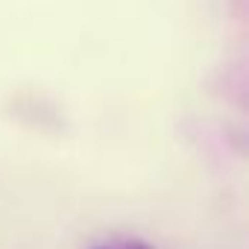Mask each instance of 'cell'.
Masks as SVG:
<instances>
[{
	"label": "cell",
	"mask_w": 249,
	"mask_h": 249,
	"mask_svg": "<svg viewBox=\"0 0 249 249\" xmlns=\"http://www.w3.org/2000/svg\"><path fill=\"white\" fill-rule=\"evenodd\" d=\"M97 249H153V246L144 243V240H129V243H123V246H97Z\"/></svg>",
	"instance_id": "obj_1"
}]
</instances>
